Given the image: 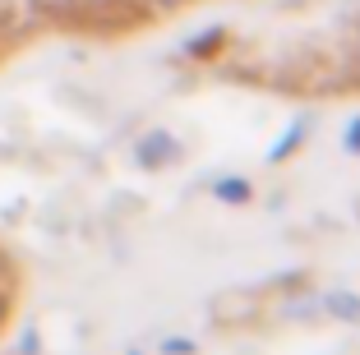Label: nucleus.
<instances>
[{
  "label": "nucleus",
  "mask_w": 360,
  "mask_h": 355,
  "mask_svg": "<svg viewBox=\"0 0 360 355\" xmlns=\"http://www.w3.org/2000/svg\"><path fill=\"white\" fill-rule=\"evenodd\" d=\"M158 5H171V0H158Z\"/></svg>",
  "instance_id": "nucleus-1"
}]
</instances>
